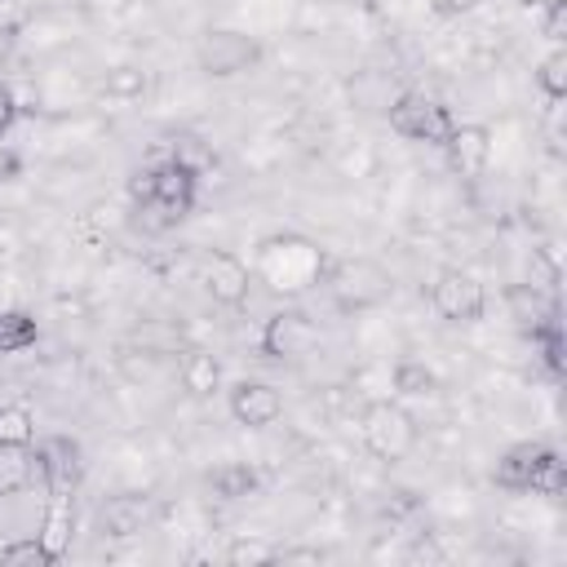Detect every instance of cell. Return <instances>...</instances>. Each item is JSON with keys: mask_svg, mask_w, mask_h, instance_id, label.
I'll list each match as a JSON object with an SVG mask.
<instances>
[{"mask_svg": "<svg viewBox=\"0 0 567 567\" xmlns=\"http://www.w3.org/2000/svg\"><path fill=\"white\" fill-rule=\"evenodd\" d=\"M390 128L412 137V142H439L443 146L447 133H452V115H447V106H439V102H430L421 93H403L390 106Z\"/></svg>", "mask_w": 567, "mask_h": 567, "instance_id": "obj_1", "label": "cell"}, {"mask_svg": "<svg viewBox=\"0 0 567 567\" xmlns=\"http://www.w3.org/2000/svg\"><path fill=\"white\" fill-rule=\"evenodd\" d=\"M430 297H434V310L443 319H452V323H474V319H483V306H487L483 284L474 275H465V270H443L434 279Z\"/></svg>", "mask_w": 567, "mask_h": 567, "instance_id": "obj_2", "label": "cell"}, {"mask_svg": "<svg viewBox=\"0 0 567 567\" xmlns=\"http://www.w3.org/2000/svg\"><path fill=\"white\" fill-rule=\"evenodd\" d=\"M248 62H257V44L239 31H208L199 40V66L208 75H235L248 71Z\"/></svg>", "mask_w": 567, "mask_h": 567, "instance_id": "obj_3", "label": "cell"}, {"mask_svg": "<svg viewBox=\"0 0 567 567\" xmlns=\"http://www.w3.org/2000/svg\"><path fill=\"white\" fill-rule=\"evenodd\" d=\"M190 204H195V173L186 164H177V159L159 164L155 168V195H151L146 208L164 213V221H177V217L190 213Z\"/></svg>", "mask_w": 567, "mask_h": 567, "instance_id": "obj_4", "label": "cell"}, {"mask_svg": "<svg viewBox=\"0 0 567 567\" xmlns=\"http://www.w3.org/2000/svg\"><path fill=\"white\" fill-rule=\"evenodd\" d=\"M279 412H284V399H279V390L266 385V381H239V385L230 390V416H235L239 425H248V430H261V425L279 421Z\"/></svg>", "mask_w": 567, "mask_h": 567, "instance_id": "obj_5", "label": "cell"}, {"mask_svg": "<svg viewBox=\"0 0 567 567\" xmlns=\"http://www.w3.org/2000/svg\"><path fill=\"white\" fill-rule=\"evenodd\" d=\"M310 341H315V328H310V319H306L301 310H279V315H270L266 328H261V350H266L270 359H292V354H301Z\"/></svg>", "mask_w": 567, "mask_h": 567, "instance_id": "obj_6", "label": "cell"}, {"mask_svg": "<svg viewBox=\"0 0 567 567\" xmlns=\"http://www.w3.org/2000/svg\"><path fill=\"white\" fill-rule=\"evenodd\" d=\"M204 284L213 292V301L221 306H239L248 297V266L230 252H208L204 257Z\"/></svg>", "mask_w": 567, "mask_h": 567, "instance_id": "obj_7", "label": "cell"}, {"mask_svg": "<svg viewBox=\"0 0 567 567\" xmlns=\"http://www.w3.org/2000/svg\"><path fill=\"white\" fill-rule=\"evenodd\" d=\"M443 146H447L452 168L478 173V168L487 164V155H492V133H487L483 124H452V133H447Z\"/></svg>", "mask_w": 567, "mask_h": 567, "instance_id": "obj_8", "label": "cell"}, {"mask_svg": "<svg viewBox=\"0 0 567 567\" xmlns=\"http://www.w3.org/2000/svg\"><path fill=\"white\" fill-rule=\"evenodd\" d=\"M71 523H75L71 496H66V492H53V501H49V509H44V527H40V545L49 549L53 563H58V558L66 554V545H71Z\"/></svg>", "mask_w": 567, "mask_h": 567, "instance_id": "obj_9", "label": "cell"}, {"mask_svg": "<svg viewBox=\"0 0 567 567\" xmlns=\"http://www.w3.org/2000/svg\"><path fill=\"white\" fill-rule=\"evenodd\" d=\"M40 461L31 465V452L27 443H0V496H18L31 487Z\"/></svg>", "mask_w": 567, "mask_h": 567, "instance_id": "obj_10", "label": "cell"}, {"mask_svg": "<svg viewBox=\"0 0 567 567\" xmlns=\"http://www.w3.org/2000/svg\"><path fill=\"white\" fill-rule=\"evenodd\" d=\"M540 443H514L501 461H496V483L501 487H514V492H523L527 487V478H532V470H536V461H540Z\"/></svg>", "mask_w": 567, "mask_h": 567, "instance_id": "obj_11", "label": "cell"}, {"mask_svg": "<svg viewBox=\"0 0 567 567\" xmlns=\"http://www.w3.org/2000/svg\"><path fill=\"white\" fill-rule=\"evenodd\" d=\"M142 523H146V501H137V496H115L102 505V527L111 536H133V532H142Z\"/></svg>", "mask_w": 567, "mask_h": 567, "instance_id": "obj_12", "label": "cell"}, {"mask_svg": "<svg viewBox=\"0 0 567 567\" xmlns=\"http://www.w3.org/2000/svg\"><path fill=\"white\" fill-rule=\"evenodd\" d=\"M217 381H221V363H217L213 354L190 350V354L182 359V385H186L190 394H213Z\"/></svg>", "mask_w": 567, "mask_h": 567, "instance_id": "obj_13", "label": "cell"}, {"mask_svg": "<svg viewBox=\"0 0 567 567\" xmlns=\"http://www.w3.org/2000/svg\"><path fill=\"white\" fill-rule=\"evenodd\" d=\"M40 328L27 310H0V354H18L27 346H35Z\"/></svg>", "mask_w": 567, "mask_h": 567, "instance_id": "obj_14", "label": "cell"}, {"mask_svg": "<svg viewBox=\"0 0 567 567\" xmlns=\"http://www.w3.org/2000/svg\"><path fill=\"white\" fill-rule=\"evenodd\" d=\"M527 487H532V492H540V496H563V487H567L563 456L545 447V452H540V461H536V470H532V478H527Z\"/></svg>", "mask_w": 567, "mask_h": 567, "instance_id": "obj_15", "label": "cell"}, {"mask_svg": "<svg viewBox=\"0 0 567 567\" xmlns=\"http://www.w3.org/2000/svg\"><path fill=\"white\" fill-rule=\"evenodd\" d=\"M394 390L408 394V399L430 394V390H434V372H430L425 363H416V359H403V363L394 368Z\"/></svg>", "mask_w": 567, "mask_h": 567, "instance_id": "obj_16", "label": "cell"}, {"mask_svg": "<svg viewBox=\"0 0 567 567\" xmlns=\"http://www.w3.org/2000/svg\"><path fill=\"white\" fill-rule=\"evenodd\" d=\"M31 434H35V416L22 403L0 408V443H31Z\"/></svg>", "mask_w": 567, "mask_h": 567, "instance_id": "obj_17", "label": "cell"}, {"mask_svg": "<svg viewBox=\"0 0 567 567\" xmlns=\"http://www.w3.org/2000/svg\"><path fill=\"white\" fill-rule=\"evenodd\" d=\"M536 80H540V89L549 93V102H563V93H567V53H563V49H554V53L540 62Z\"/></svg>", "mask_w": 567, "mask_h": 567, "instance_id": "obj_18", "label": "cell"}, {"mask_svg": "<svg viewBox=\"0 0 567 567\" xmlns=\"http://www.w3.org/2000/svg\"><path fill=\"white\" fill-rule=\"evenodd\" d=\"M0 563L4 567H53V558H49V549L40 540H13V545H4L0 549Z\"/></svg>", "mask_w": 567, "mask_h": 567, "instance_id": "obj_19", "label": "cell"}, {"mask_svg": "<svg viewBox=\"0 0 567 567\" xmlns=\"http://www.w3.org/2000/svg\"><path fill=\"white\" fill-rule=\"evenodd\" d=\"M213 487L235 501V496H248V492L257 487V474H252L248 465H221V470L213 474Z\"/></svg>", "mask_w": 567, "mask_h": 567, "instance_id": "obj_20", "label": "cell"}, {"mask_svg": "<svg viewBox=\"0 0 567 567\" xmlns=\"http://www.w3.org/2000/svg\"><path fill=\"white\" fill-rule=\"evenodd\" d=\"M540 31H545V40H554V44L567 35V0H549V13H545V27H540Z\"/></svg>", "mask_w": 567, "mask_h": 567, "instance_id": "obj_21", "label": "cell"}, {"mask_svg": "<svg viewBox=\"0 0 567 567\" xmlns=\"http://www.w3.org/2000/svg\"><path fill=\"white\" fill-rule=\"evenodd\" d=\"M151 195H155V168H142V173H133V177H128V199L146 208V204H151Z\"/></svg>", "mask_w": 567, "mask_h": 567, "instance_id": "obj_22", "label": "cell"}, {"mask_svg": "<svg viewBox=\"0 0 567 567\" xmlns=\"http://www.w3.org/2000/svg\"><path fill=\"white\" fill-rule=\"evenodd\" d=\"M13 124H18V97H13L9 84H0V137H4Z\"/></svg>", "mask_w": 567, "mask_h": 567, "instance_id": "obj_23", "label": "cell"}, {"mask_svg": "<svg viewBox=\"0 0 567 567\" xmlns=\"http://www.w3.org/2000/svg\"><path fill=\"white\" fill-rule=\"evenodd\" d=\"M106 89H115V93H137V89H142V75L124 66V71H115V75L106 80Z\"/></svg>", "mask_w": 567, "mask_h": 567, "instance_id": "obj_24", "label": "cell"}, {"mask_svg": "<svg viewBox=\"0 0 567 567\" xmlns=\"http://www.w3.org/2000/svg\"><path fill=\"white\" fill-rule=\"evenodd\" d=\"M478 0H434V9L443 13V18H452V13H470Z\"/></svg>", "mask_w": 567, "mask_h": 567, "instance_id": "obj_25", "label": "cell"}, {"mask_svg": "<svg viewBox=\"0 0 567 567\" xmlns=\"http://www.w3.org/2000/svg\"><path fill=\"white\" fill-rule=\"evenodd\" d=\"M13 173H18V155H13V151H4V146H0V182H9V177H13Z\"/></svg>", "mask_w": 567, "mask_h": 567, "instance_id": "obj_26", "label": "cell"}, {"mask_svg": "<svg viewBox=\"0 0 567 567\" xmlns=\"http://www.w3.org/2000/svg\"><path fill=\"white\" fill-rule=\"evenodd\" d=\"M230 558H235V563H244V558H270V549H257V545L248 549V545H239V549H235Z\"/></svg>", "mask_w": 567, "mask_h": 567, "instance_id": "obj_27", "label": "cell"}]
</instances>
